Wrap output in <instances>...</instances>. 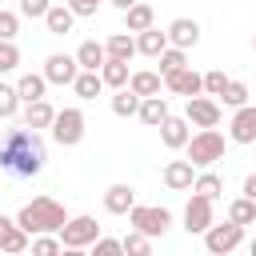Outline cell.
I'll return each instance as SVG.
<instances>
[{
	"label": "cell",
	"instance_id": "1",
	"mask_svg": "<svg viewBox=\"0 0 256 256\" xmlns=\"http://www.w3.org/2000/svg\"><path fill=\"white\" fill-rule=\"evenodd\" d=\"M44 160H48V152H44V140H40L36 128L24 124V128H8L4 132V140H0V168L8 176L28 180V176H36L44 168Z\"/></svg>",
	"mask_w": 256,
	"mask_h": 256
},
{
	"label": "cell",
	"instance_id": "2",
	"mask_svg": "<svg viewBox=\"0 0 256 256\" xmlns=\"http://www.w3.org/2000/svg\"><path fill=\"white\" fill-rule=\"evenodd\" d=\"M72 216L64 212V204L60 200H52V196H36V200H28L24 208H20V216H16V224L32 236H44V232H52V236H60V228L68 224Z\"/></svg>",
	"mask_w": 256,
	"mask_h": 256
},
{
	"label": "cell",
	"instance_id": "3",
	"mask_svg": "<svg viewBox=\"0 0 256 256\" xmlns=\"http://www.w3.org/2000/svg\"><path fill=\"white\" fill-rule=\"evenodd\" d=\"M184 152H188V160H192L196 168H212V164L224 156V136H220L216 128H200V132L184 144Z\"/></svg>",
	"mask_w": 256,
	"mask_h": 256
},
{
	"label": "cell",
	"instance_id": "4",
	"mask_svg": "<svg viewBox=\"0 0 256 256\" xmlns=\"http://www.w3.org/2000/svg\"><path fill=\"white\" fill-rule=\"evenodd\" d=\"M128 224H132L136 232H144V236H164V232L172 228V212L160 208V204H136V208L128 212Z\"/></svg>",
	"mask_w": 256,
	"mask_h": 256
},
{
	"label": "cell",
	"instance_id": "5",
	"mask_svg": "<svg viewBox=\"0 0 256 256\" xmlns=\"http://www.w3.org/2000/svg\"><path fill=\"white\" fill-rule=\"evenodd\" d=\"M84 128H88L84 112H80V108H64V112H56V120H52V140H56L60 148H76V144L84 140Z\"/></svg>",
	"mask_w": 256,
	"mask_h": 256
},
{
	"label": "cell",
	"instance_id": "6",
	"mask_svg": "<svg viewBox=\"0 0 256 256\" xmlns=\"http://www.w3.org/2000/svg\"><path fill=\"white\" fill-rule=\"evenodd\" d=\"M240 240H244V224H232V220L212 224V228L204 232V248H208L212 256H228V252H236Z\"/></svg>",
	"mask_w": 256,
	"mask_h": 256
},
{
	"label": "cell",
	"instance_id": "7",
	"mask_svg": "<svg viewBox=\"0 0 256 256\" xmlns=\"http://www.w3.org/2000/svg\"><path fill=\"white\" fill-rule=\"evenodd\" d=\"M100 240V224L92 216H72L64 228H60V244L64 248H88Z\"/></svg>",
	"mask_w": 256,
	"mask_h": 256
},
{
	"label": "cell",
	"instance_id": "8",
	"mask_svg": "<svg viewBox=\"0 0 256 256\" xmlns=\"http://www.w3.org/2000/svg\"><path fill=\"white\" fill-rule=\"evenodd\" d=\"M76 76H80L76 56H68V52H52V56L44 60V80H48V84H72Z\"/></svg>",
	"mask_w": 256,
	"mask_h": 256
},
{
	"label": "cell",
	"instance_id": "9",
	"mask_svg": "<svg viewBox=\"0 0 256 256\" xmlns=\"http://www.w3.org/2000/svg\"><path fill=\"white\" fill-rule=\"evenodd\" d=\"M184 116H188V124H196V128H216V124H220V104H216L212 96H192V100L184 104Z\"/></svg>",
	"mask_w": 256,
	"mask_h": 256
},
{
	"label": "cell",
	"instance_id": "10",
	"mask_svg": "<svg viewBox=\"0 0 256 256\" xmlns=\"http://www.w3.org/2000/svg\"><path fill=\"white\" fill-rule=\"evenodd\" d=\"M228 140H232V144H256V104H244V108L232 112Z\"/></svg>",
	"mask_w": 256,
	"mask_h": 256
},
{
	"label": "cell",
	"instance_id": "11",
	"mask_svg": "<svg viewBox=\"0 0 256 256\" xmlns=\"http://www.w3.org/2000/svg\"><path fill=\"white\" fill-rule=\"evenodd\" d=\"M212 224H216V220H212V200H204V196H196V192H192V200L184 204V228L204 236Z\"/></svg>",
	"mask_w": 256,
	"mask_h": 256
},
{
	"label": "cell",
	"instance_id": "12",
	"mask_svg": "<svg viewBox=\"0 0 256 256\" xmlns=\"http://www.w3.org/2000/svg\"><path fill=\"white\" fill-rule=\"evenodd\" d=\"M168 44H172V48H184V52L196 48V44H200V24L188 20V16H176V20L168 24Z\"/></svg>",
	"mask_w": 256,
	"mask_h": 256
},
{
	"label": "cell",
	"instance_id": "13",
	"mask_svg": "<svg viewBox=\"0 0 256 256\" xmlns=\"http://www.w3.org/2000/svg\"><path fill=\"white\" fill-rule=\"evenodd\" d=\"M164 88H168V92H176V96H184V100H192V96H200V92H204V76H200L196 68H180L176 76H168V80H164Z\"/></svg>",
	"mask_w": 256,
	"mask_h": 256
},
{
	"label": "cell",
	"instance_id": "14",
	"mask_svg": "<svg viewBox=\"0 0 256 256\" xmlns=\"http://www.w3.org/2000/svg\"><path fill=\"white\" fill-rule=\"evenodd\" d=\"M104 208H108L112 216H128V212L136 208V188H132V184H108Z\"/></svg>",
	"mask_w": 256,
	"mask_h": 256
},
{
	"label": "cell",
	"instance_id": "15",
	"mask_svg": "<svg viewBox=\"0 0 256 256\" xmlns=\"http://www.w3.org/2000/svg\"><path fill=\"white\" fill-rule=\"evenodd\" d=\"M192 168H196L192 160H168V164H164V184H168L172 192L192 188V184H196V172H192Z\"/></svg>",
	"mask_w": 256,
	"mask_h": 256
},
{
	"label": "cell",
	"instance_id": "16",
	"mask_svg": "<svg viewBox=\"0 0 256 256\" xmlns=\"http://www.w3.org/2000/svg\"><path fill=\"white\" fill-rule=\"evenodd\" d=\"M160 140H164V148H184V144L192 140L188 116H168V120L160 124Z\"/></svg>",
	"mask_w": 256,
	"mask_h": 256
},
{
	"label": "cell",
	"instance_id": "17",
	"mask_svg": "<svg viewBox=\"0 0 256 256\" xmlns=\"http://www.w3.org/2000/svg\"><path fill=\"white\" fill-rule=\"evenodd\" d=\"M72 24H76V12H72L68 4H52V8H48V16H44V28H48L52 36H68V32H72Z\"/></svg>",
	"mask_w": 256,
	"mask_h": 256
},
{
	"label": "cell",
	"instance_id": "18",
	"mask_svg": "<svg viewBox=\"0 0 256 256\" xmlns=\"http://www.w3.org/2000/svg\"><path fill=\"white\" fill-rule=\"evenodd\" d=\"M164 48H168V32H160L156 24L144 28V32H136V52H140V56H152V60H156Z\"/></svg>",
	"mask_w": 256,
	"mask_h": 256
},
{
	"label": "cell",
	"instance_id": "19",
	"mask_svg": "<svg viewBox=\"0 0 256 256\" xmlns=\"http://www.w3.org/2000/svg\"><path fill=\"white\" fill-rule=\"evenodd\" d=\"M104 60H108V52H104V44H96V40H84V44L76 48V64H80V72H100Z\"/></svg>",
	"mask_w": 256,
	"mask_h": 256
},
{
	"label": "cell",
	"instance_id": "20",
	"mask_svg": "<svg viewBox=\"0 0 256 256\" xmlns=\"http://www.w3.org/2000/svg\"><path fill=\"white\" fill-rule=\"evenodd\" d=\"M136 116H140V120H144L148 128H160V124H164V120H168L172 112H168V100H164V96H144V100H140V112H136Z\"/></svg>",
	"mask_w": 256,
	"mask_h": 256
},
{
	"label": "cell",
	"instance_id": "21",
	"mask_svg": "<svg viewBox=\"0 0 256 256\" xmlns=\"http://www.w3.org/2000/svg\"><path fill=\"white\" fill-rule=\"evenodd\" d=\"M100 80H104V88H128V80H132V72H128V60H104V68H100Z\"/></svg>",
	"mask_w": 256,
	"mask_h": 256
},
{
	"label": "cell",
	"instance_id": "22",
	"mask_svg": "<svg viewBox=\"0 0 256 256\" xmlns=\"http://www.w3.org/2000/svg\"><path fill=\"white\" fill-rule=\"evenodd\" d=\"M128 88H132L140 100H144V96H160V88H164V76H160V72H148V68H140V72H132Z\"/></svg>",
	"mask_w": 256,
	"mask_h": 256
},
{
	"label": "cell",
	"instance_id": "23",
	"mask_svg": "<svg viewBox=\"0 0 256 256\" xmlns=\"http://www.w3.org/2000/svg\"><path fill=\"white\" fill-rule=\"evenodd\" d=\"M52 120H56V108L48 104V100H32V104H24V124L28 128H52Z\"/></svg>",
	"mask_w": 256,
	"mask_h": 256
},
{
	"label": "cell",
	"instance_id": "24",
	"mask_svg": "<svg viewBox=\"0 0 256 256\" xmlns=\"http://www.w3.org/2000/svg\"><path fill=\"white\" fill-rule=\"evenodd\" d=\"M104 52H108L112 60H132V56H136V36H132V32H112V36L104 40Z\"/></svg>",
	"mask_w": 256,
	"mask_h": 256
},
{
	"label": "cell",
	"instance_id": "25",
	"mask_svg": "<svg viewBox=\"0 0 256 256\" xmlns=\"http://www.w3.org/2000/svg\"><path fill=\"white\" fill-rule=\"evenodd\" d=\"M44 88H48L44 72H24V76L16 80V92H20V100H24V104H32V100H44Z\"/></svg>",
	"mask_w": 256,
	"mask_h": 256
},
{
	"label": "cell",
	"instance_id": "26",
	"mask_svg": "<svg viewBox=\"0 0 256 256\" xmlns=\"http://www.w3.org/2000/svg\"><path fill=\"white\" fill-rule=\"evenodd\" d=\"M152 20H156V12H152L148 4H140V0H136V4L124 12V24H128L124 32H144V28H152Z\"/></svg>",
	"mask_w": 256,
	"mask_h": 256
},
{
	"label": "cell",
	"instance_id": "27",
	"mask_svg": "<svg viewBox=\"0 0 256 256\" xmlns=\"http://www.w3.org/2000/svg\"><path fill=\"white\" fill-rule=\"evenodd\" d=\"M156 60H160V76H164V80H168V76H176L180 68H188V52H184V48H172V44H168Z\"/></svg>",
	"mask_w": 256,
	"mask_h": 256
},
{
	"label": "cell",
	"instance_id": "28",
	"mask_svg": "<svg viewBox=\"0 0 256 256\" xmlns=\"http://www.w3.org/2000/svg\"><path fill=\"white\" fill-rule=\"evenodd\" d=\"M72 88H76L80 100H96V96L104 92V80H100V72H80V76L72 80Z\"/></svg>",
	"mask_w": 256,
	"mask_h": 256
},
{
	"label": "cell",
	"instance_id": "29",
	"mask_svg": "<svg viewBox=\"0 0 256 256\" xmlns=\"http://www.w3.org/2000/svg\"><path fill=\"white\" fill-rule=\"evenodd\" d=\"M192 192H196V196H204V200H212V204H216V196H220V192H224V180H220V176H216V172H200V176H196V184H192Z\"/></svg>",
	"mask_w": 256,
	"mask_h": 256
},
{
	"label": "cell",
	"instance_id": "30",
	"mask_svg": "<svg viewBox=\"0 0 256 256\" xmlns=\"http://www.w3.org/2000/svg\"><path fill=\"white\" fill-rule=\"evenodd\" d=\"M228 220L232 224H256V200H248V196L232 200L228 204Z\"/></svg>",
	"mask_w": 256,
	"mask_h": 256
},
{
	"label": "cell",
	"instance_id": "31",
	"mask_svg": "<svg viewBox=\"0 0 256 256\" xmlns=\"http://www.w3.org/2000/svg\"><path fill=\"white\" fill-rule=\"evenodd\" d=\"M112 112H116V116H136V112H140V96H136L132 88H120V92L112 96Z\"/></svg>",
	"mask_w": 256,
	"mask_h": 256
},
{
	"label": "cell",
	"instance_id": "32",
	"mask_svg": "<svg viewBox=\"0 0 256 256\" xmlns=\"http://www.w3.org/2000/svg\"><path fill=\"white\" fill-rule=\"evenodd\" d=\"M28 248H32V244H28V232H24L20 224L0 240V252H4V256H20V252H28Z\"/></svg>",
	"mask_w": 256,
	"mask_h": 256
},
{
	"label": "cell",
	"instance_id": "33",
	"mask_svg": "<svg viewBox=\"0 0 256 256\" xmlns=\"http://www.w3.org/2000/svg\"><path fill=\"white\" fill-rule=\"evenodd\" d=\"M120 244H124V256H152V236H144V232H136V228H132Z\"/></svg>",
	"mask_w": 256,
	"mask_h": 256
},
{
	"label": "cell",
	"instance_id": "34",
	"mask_svg": "<svg viewBox=\"0 0 256 256\" xmlns=\"http://www.w3.org/2000/svg\"><path fill=\"white\" fill-rule=\"evenodd\" d=\"M20 92H16V84H0V120H12L16 112H20Z\"/></svg>",
	"mask_w": 256,
	"mask_h": 256
},
{
	"label": "cell",
	"instance_id": "35",
	"mask_svg": "<svg viewBox=\"0 0 256 256\" xmlns=\"http://www.w3.org/2000/svg\"><path fill=\"white\" fill-rule=\"evenodd\" d=\"M248 96H252V92H248V84L228 80V88H224V96H220V100H224V108H232V112H236V108H244V104H248Z\"/></svg>",
	"mask_w": 256,
	"mask_h": 256
},
{
	"label": "cell",
	"instance_id": "36",
	"mask_svg": "<svg viewBox=\"0 0 256 256\" xmlns=\"http://www.w3.org/2000/svg\"><path fill=\"white\" fill-rule=\"evenodd\" d=\"M60 252H64V244H60V236H52V232H44V236L32 240V256H60Z\"/></svg>",
	"mask_w": 256,
	"mask_h": 256
},
{
	"label": "cell",
	"instance_id": "37",
	"mask_svg": "<svg viewBox=\"0 0 256 256\" xmlns=\"http://www.w3.org/2000/svg\"><path fill=\"white\" fill-rule=\"evenodd\" d=\"M20 64V48H16V40H0V72H12Z\"/></svg>",
	"mask_w": 256,
	"mask_h": 256
},
{
	"label": "cell",
	"instance_id": "38",
	"mask_svg": "<svg viewBox=\"0 0 256 256\" xmlns=\"http://www.w3.org/2000/svg\"><path fill=\"white\" fill-rule=\"evenodd\" d=\"M224 88H228V76H224L220 68L204 72V92H208V96H224Z\"/></svg>",
	"mask_w": 256,
	"mask_h": 256
},
{
	"label": "cell",
	"instance_id": "39",
	"mask_svg": "<svg viewBox=\"0 0 256 256\" xmlns=\"http://www.w3.org/2000/svg\"><path fill=\"white\" fill-rule=\"evenodd\" d=\"M48 8H52V0H20V12H24L28 20H44Z\"/></svg>",
	"mask_w": 256,
	"mask_h": 256
},
{
	"label": "cell",
	"instance_id": "40",
	"mask_svg": "<svg viewBox=\"0 0 256 256\" xmlns=\"http://www.w3.org/2000/svg\"><path fill=\"white\" fill-rule=\"evenodd\" d=\"M92 256H124V244L112 240V236H100V240L92 244Z\"/></svg>",
	"mask_w": 256,
	"mask_h": 256
},
{
	"label": "cell",
	"instance_id": "41",
	"mask_svg": "<svg viewBox=\"0 0 256 256\" xmlns=\"http://www.w3.org/2000/svg\"><path fill=\"white\" fill-rule=\"evenodd\" d=\"M16 28H20V16L0 8V40H16Z\"/></svg>",
	"mask_w": 256,
	"mask_h": 256
},
{
	"label": "cell",
	"instance_id": "42",
	"mask_svg": "<svg viewBox=\"0 0 256 256\" xmlns=\"http://www.w3.org/2000/svg\"><path fill=\"white\" fill-rule=\"evenodd\" d=\"M100 4H104V0H68V8H72L76 16H96Z\"/></svg>",
	"mask_w": 256,
	"mask_h": 256
},
{
	"label": "cell",
	"instance_id": "43",
	"mask_svg": "<svg viewBox=\"0 0 256 256\" xmlns=\"http://www.w3.org/2000/svg\"><path fill=\"white\" fill-rule=\"evenodd\" d=\"M244 196H248V200H256V172H252V176H244Z\"/></svg>",
	"mask_w": 256,
	"mask_h": 256
},
{
	"label": "cell",
	"instance_id": "44",
	"mask_svg": "<svg viewBox=\"0 0 256 256\" xmlns=\"http://www.w3.org/2000/svg\"><path fill=\"white\" fill-rule=\"evenodd\" d=\"M12 228H16V220H8V216H0V240H4V236H8Z\"/></svg>",
	"mask_w": 256,
	"mask_h": 256
},
{
	"label": "cell",
	"instance_id": "45",
	"mask_svg": "<svg viewBox=\"0 0 256 256\" xmlns=\"http://www.w3.org/2000/svg\"><path fill=\"white\" fill-rule=\"evenodd\" d=\"M108 4H112V8H120V12H128V8L136 4V0H108Z\"/></svg>",
	"mask_w": 256,
	"mask_h": 256
},
{
	"label": "cell",
	"instance_id": "46",
	"mask_svg": "<svg viewBox=\"0 0 256 256\" xmlns=\"http://www.w3.org/2000/svg\"><path fill=\"white\" fill-rule=\"evenodd\" d=\"M60 256H92V252H84V248H64Z\"/></svg>",
	"mask_w": 256,
	"mask_h": 256
},
{
	"label": "cell",
	"instance_id": "47",
	"mask_svg": "<svg viewBox=\"0 0 256 256\" xmlns=\"http://www.w3.org/2000/svg\"><path fill=\"white\" fill-rule=\"evenodd\" d=\"M248 252H252V256H256V240H252V248H248Z\"/></svg>",
	"mask_w": 256,
	"mask_h": 256
},
{
	"label": "cell",
	"instance_id": "48",
	"mask_svg": "<svg viewBox=\"0 0 256 256\" xmlns=\"http://www.w3.org/2000/svg\"><path fill=\"white\" fill-rule=\"evenodd\" d=\"M252 48H256V36H252Z\"/></svg>",
	"mask_w": 256,
	"mask_h": 256
},
{
	"label": "cell",
	"instance_id": "49",
	"mask_svg": "<svg viewBox=\"0 0 256 256\" xmlns=\"http://www.w3.org/2000/svg\"><path fill=\"white\" fill-rule=\"evenodd\" d=\"M228 256H232V252H228Z\"/></svg>",
	"mask_w": 256,
	"mask_h": 256
}]
</instances>
